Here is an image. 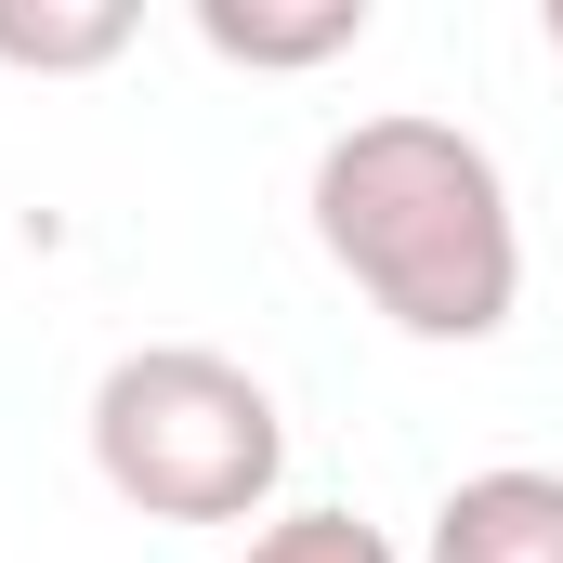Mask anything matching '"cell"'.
<instances>
[{"label":"cell","mask_w":563,"mask_h":563,"mask_svg":"<svg viewBox=\"0 0 563 563\" xmlns=\"http://www.w3.org/2000/svg\"><path fill=\"white\" fill-rule=\"evenodd\" d=\"M314 250L367 288L407 341L472 354L525 314V223H511V170L459 119H354L314 144Z\"/></svg>","instance_id":"cell-1"},{"label":"cell","mask_w":563,"mask_h":563,"mask_svg":"<svg viewBox=\"0 0 563 563\" xmlns=\"http://www.w3.org/2000/svg\"><path fill=\"white\" fill-rule=\"evenodd\" d=\"M92 472L144 525H263L288 472L276 394L210 341H132L92 380Z\"/></svg>","instance_id":"cell-2"},{"label":"cell","mask_w":563,"mask_h":563,"mask_svg":"<svg viewBox=\"0 0 563 563\" xmlns=\"http://www.w3.org/2000/svg\"><path fill=\"white\" fill-rule=\"evenodd\" d=\"M420 563H563V472H538V459L459 472V485L432 498Z\"/></svg>","instance_id":"cell-3"},{"label":"cell","mask_w":563,"mask_h":563,"mask_svg":"<svg viewBox=\"0 0 563 563\" xmlns=\"http://www.w3.org/2000/svg\"><path fill=\"white\" fill-rule=\"evenodd\" d=\"M197 40L250 79H301L367 40V0H197Z\"/></svg>","instance_id":"cell-4"},{"label":"cell","mask_w":563,"mask_h":563,"mask_svg":"<svg viewBox=\"0 0 563 563\" xmlns=\"http://www.w3.org/2000/svg\"><path fill=\"white\" fill-rule=\"evenodd\" d=\"M132 0H0V66L13 79H92L132 53Z\"/></svg>","instance_id":"cell-5"},{"label":"cell","mask_w":563,"mask_h":563,"mask_svg":"<svg viewBox=\"0 0 563 563\" xmlns=\"http://www.w3.org/2000/svg\"><path fill=\"white\" fill-rule=\"evenodd\" d=\"M236 563H407V551H394L367 511H276Z\"/></svg>","instance_id":"cell-6"},{"label":"cell","mask_w":563,"mask_h":563,"mask_svg":"<svg viewBox=\"0 0 563 563\" xmlns=\"http://www.w3.org/2000/svg\"><path fill=\"white\" fill-rule=\"evenodd\" d=\"M538 40H551V53H563V0H538Z\"/></svg>","instance_id":"cell-7"}]
</instances>
